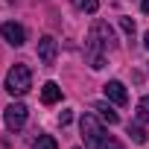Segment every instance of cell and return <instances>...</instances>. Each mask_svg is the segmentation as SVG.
<instances>
[{"label": "cell", "instance_id": "cell-1", "mask_svg": "<svg viewBox=\"0 0 149 149\" xmlns=\"http://www.w3.org/2000/svg\"><path fill=\"white\" fill-rule=\"evenodd\" d=\"M114 29L105 24V21H97L94 26H91V32H88V41H85V56H88V64L94 67V70H100V67H105V56H108V50H114Z\"/></svg>", "mask_w": 149, "mask_h": 149}, {"label": "cell", "instance_id": "cell-2", "mask_svg": "<svg viewBox=\"0 0 149 149\" xmlns=\"http://www.w3.org/2000/svg\"><path fill=\"white\" fill-rule=\"evenodd\" d=\"M79 129H82V137H85V146H88V149H123L117 140H111V137L102 132V126H100L91 114L82 117Z\"/></svg>", "mask_w": 149, "mask_h": 149}, {"label": "cell", "instance_id": "cell-3", "mask_svg": "<svg viewBox=\"0 0 149 149\" xmlns=\"http://www.w3.org/2000/svg\"><path fill=\"white\" fill-rule=\"evenodd\" d=\"M32 88V73L26 64H15L9 73H6V91L12 97H24L26 91Z\"/></svg>", "mask_w": 149, "mask_h": 149}, {"label": "cell", "instance_id": "cell-4", "mask_svg": "<svg viewBox=\"0 0 149 149\" xmlns=\"http://www.w3.org/2000/svg\"><path fill=\"white\" fill-rule=\"evenodd\" d=\"M56 53H58V44H56V38L53 35H44L41 41H38V58H41V64H56Z\"/></svg>", "mask_w": 149, "mask_h": 149}, {"label": "cell", "instance_id": "cell-5", "mask_svg": "<svg viewBox=\"0 0 149 149\" xmlns=\"http://www.w3.org/2000/svg\"><path fill=\"white\" fill-rule=\"evenodd\" d=\"M24 123H26V105L24 102H12L6 108V126L12 132H18V129H24Z\"/></svg>", "mask_w": 149, "mask_h": 149}, {"label": "cell", "instance_id": "cell-6", "mask_svg": "<svg viewBox=\"0 0 149 149\" xmlns=\"http://www.w3.org/2000/svg\"><path fill=\"white\" fill-rule=\"evenodd\" d=\"M0 35H3V38H6L12 47H21V44L26 41V32H24V26H21V24H12V21H9V24H0Z\"/></svg>", "mask_w": 149, "mask_h": 149}, {"label": "cell", "instance_id": "cell-7", "mask_svg": "<svg viewBox=\"0 0 149 149\" xmlns=\"http://www.w3.org/2000/svg\"><path fill=\"white\" fill-rule=\"evenodd\" d=\"M102 91H105V97H108L111 102H117V105H126V102H129V94H126L123 82H117V79L105 82V85H102Z\"/></svg>", "mask_w": 149, "mask_h": 149}, {"label": "cell", "instance_id": "cell-8", "mask_svg": "<svg viewBox=\"0 0 149 149\" xmlns=\"http://www.w3.org/2000/svg\"><path fill=\"white\" fill-rule=\"evenodd\" d=\"M94 111H100V120H102V123H108V126H117V123H120L117 111H114L108 102H94Z\"/></svg>", "mask_w": 149, "mask_h": 149}, {"label": "cell", "instance_id": "cell-9", "mask_svg": "<svg viewBox=\"0 0 149 149\" xmlns=\"http://www.w3.org/2000/svg\"><path fill=\"white\" fill-rule=\"evenodd\" d=\"M58 100H61V88H58L56 82H47L44 91H41V102H44V105H53V102H58Z\"/></svg>", "mask_w": 149, "mask_h": 149}, {"label": "cell", "instance_id": "cell-10", "mask_svg": "<svg viewBox=\"0 0 149 149\" xmlns=\"http://www.w3.org/2000/svg\"><path fill=\"white\" fill-rule=\"evenodd\" d=\"M32 149H58V146H56V137L53 134H38V140H35Z\"/></svg>", "mask_w": 149, "mask_h": 149}, {"label": "cell", "instance_id": "cell-11", "mask_svg": "<svg viewBox=\"0 0 149 149\" xmlns=\"http://www.w3.org/2000/svg\"><path fill=\"white\" fill-rule=\"evenodd\" d=\"M129 137H132L134 143H146V140H149V134H146L140 126H129Z\"/></svg>", "mask_w": 149, "mask_h": 149}, {"label": "cell", "instance_id": "cell-12", "mask_svg": "<svg viewBox=\"0 0 149 149\" xmlns=\"http://www.w3.org/2000/svg\"><path fill=\"white\" fill-rule=\"evenodd\" d=\"M76 6H79L82 12H88V15H94V12L100 9V0H76Z\"/></svg>", "mask_w": 149, "mask_h": 149}, {"label": "cell", "instance_id": "cell-13", "mask_svg": "<svg viewBox=\"0 0 149 149\" xmlns=\"http://www.w3.org/2000/svg\"><path fill=\"white\" fill-rule=\"evenodd\" d=\"M137 117H140V120H146V123H149V97H143V100H140V102H137Z\"/></svg>", "mask_w": 149, "mask_h": 149}, {"label": "cell", "instance_id": "cell-14", "mask_svg": "<svg viewBox=\"0 0 149 149\" xmlns=\"http://www.w3.org/2000/svg\"><path fill=\"white\" fill-rule=\"evenodd\" d=\"M120 26H123V32H126L129 38L134 35V21H132V18H120Z\"/></svg>", "mask_w": 149, "mask_h": 149}, {"label": "cell", "instance_id": "cell-15", "mask_svg": "<svg viewBox=\"0 0 149 149\" xmlns=\"http://www.w3.org/2000/svg\"><path fill=\"white\" fill-rule=\"evenodd\" d=\"M70 120H73V114H70V111H61V114H58V123H61V126H67Z\"/></svg>", "mask_w": 149, "mask_h": 149}, {"label": "cell", "instance_id": "cell-16", "mask_svg": "<svg viewBox=\"0 0 149 149\" xmlns=\"http://www.w3.org/2000/svg\"><path fill=\"white\" fill-rule=\"evenodd\" d=\"M140 6H143V12L149 15V0H143V3H140Z\"/></svg>", "mask_w": 149, "mask_h": 149}, {"label": "cell", "instance_id": "cell-17", "mask_svg": "<svg viewBox=\"0 0 149 149\" xmlns=\"http://www.w3.org/2000/svg\"><path fill=\"white\" fill-rule=\"evenodd\" d=\"M143 44H146V50H149V32H146V35H143Z\"/></svg>", "mask_w": 149, "mask_h": 149}]
</instances>
